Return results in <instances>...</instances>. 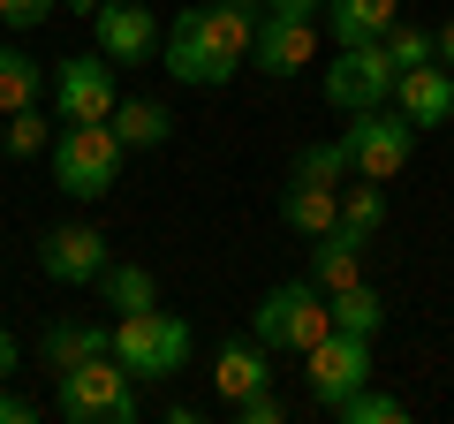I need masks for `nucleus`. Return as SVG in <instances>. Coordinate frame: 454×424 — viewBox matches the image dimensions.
<instances>
[{"mask_svg":"<svg viewBox=\"0 0 454 424\" xmlns=\"http://www.w3.org/2000/svg\"><path fill=\"white\" fill-rule=\"evenodd\" d=\"M250 38H258V8H220V0H205V8H182V16L167 23L160 53H167V76L175 83L220 91V83L250 61Z\"/></svg>","mask_w":454,"mask_h":424,"instance_id":"f257e3e1","label":"nucleus"},{"mask_svg":"<svg viewBox=\"0 0 454 424\" xmlns=\"http://www.w3.org/2000/svg\"><path fill=\"white\" fill-rule=\"evenodd\" d=\"M53 409H61L68 424H137V417H145L137 379L121 372V357H114V349H98V357L68 364V372L53 379Z\"/></svg>","mask_w":454,"mask_h":424,"instance_id":"f03ea898","label":"nucleus"},{"mask_svg":"<svg viewBox=\"0 0 454 424\" xmlns=\"http://www.w3.org/2000/svg\"><path fill=\"white\" fill-rule=\"evenodd\" d=\"M190 349H197L190 318H182V310H167V303H152V310H121V318H114V357H121V372H129L137 387H152V379H175L182 364H190Z\"/></svg>","mask_w":454,"mask_h":424,"instance_id":"7ed1b4c3","label":"nucleus"},{"mask_svg":"<svg viewBox=\"0 0 454 424\" xmlns=\"http://www.w3.org/2000/svg\"><path fill=\"white\" fill-rule=\"evenodd\" d=\"M250 334H258L273 357H303V349H318L325 334H333V303H325L318 280H280V288L258 295V310H250Z\"/></svg>","mask_w":454,"mask_h":424,"instance_id":"20e7f679","label":"nucleus"},{"mask_svg":"<svg viewBox=\"0 0 454 424\" xmlns=\"http://www.w3.org/2000/svg\"><path fill=\"white\" fill-rule=\"evenodd\" d=\"M121 160H129V145L114 137V122H61V130H53V182H61V197H76V205L106 197L114 182H121Z\"/></svg>","mask_w":454,"mask_h":424,"instance_id":"39448f33","label":"nucleus"},{"mask_svg":"<svg viewBox=\"0 0 454 424\" xmlns=\"http://www.w3.org/2000/svg\"><path fill=\"white\" fill-rule=\"evenodd\" d=\"M340 145H348V175L364 182H394L409 167V152H417V122L402 114V106H364V114H348V130H340Z\"/></svg>","mask_w":454,"mask_h":424,"instance_id":"423d86ee","label":"nucleus"},{"mask_svg":"<svg viewBox=\"0 0 454 424\" xmlns=\"http://www.w3.org/2000/svg\"><path fill=\"white\" fill-rule=\"evenodd\" d=\"M394 53H387V38H364V46H333V68L318 76V91H325V106L333 114H364V106H387L394 98Z\"/></svg>","mask_w":454,"mask_h":424,"instance_id":"0eeeda50","label":"nucleus"},{"mask_svg":"<svg viewBox=\"0 0 454 424\" xmlns=\"http://www.w3.org/2000/svg\"><path fill=\"white\" fill-rule=\"evenodd\" d=\"M53 122H106L114 98H121V68L106 61V53H68V61H53Z\"/></svg>","mask_w":454,"mask_h":424,"instance_id":"6e6552de","label":"nucleus"},{"mask_svg":"<svg viewBox=\"0 0 454 424\" xmlns=\"http://www.w3.org/2000/svg\"><path fill=\"white\" fill-rule=\"evenodd\" d=\"M303 364H310V372H303V379H310V402L333 417V409L348 402L364 379H372V342H364V334H340V326H333L318 349H303Z\"/></svg>","mask_w":454,"mask_h":424,"instance_id":"1a4fd4ad","label":"nucleus"},{"mask_svg":"<svg viewBox=\"0 0 454 424\" xmlns=\"http://www.w3.org/2000/svg\"><path fill=\"white\" fill-rule=\"evenodd\" d=\"M106 235L91 228V220H61V228L38 235V273L53 280V288H98V273H106Z\"/></svg>","mask_w":454,"mask_h":424,"instance_id":"9d476101","label":"nucleus"},{"mask_svg":"<svg viewBox=\"0 0 454 424\" xmlns=\"http://www.w3.org/2000/svg\"><path fill=\"white\" fill-rule=\"evenodd\" d=\"M160 16H152L145 0H106V8H98L91 16V46L106 53L114 68H152L160 61Z\"/></svg>","mask_w":454,"mask_h":424,"instance_id":"9b49d317","label":"nucleus"},{"mask_svg":"<svg viewBox=\"0 0 454 424\" xmlns=\"http://www.w3.org/2000/svg\"><path fill=\"white\" fill-rule=\"evenodd\" d=\"M250 61H258L265 76H303V68L318 61V16H258Z\"/></svg>","mask_w":454,"mask_h":424,"instance_id":"f8f14e48","label":"nucleus"},{"mask_svg":"<svg viewBox=\"0 0 454 424\" xmlns=\"http://www.w3.org/2000/svg\"><path fill=\"white\" fill-rule=\"evenodd\" d=\"M394 106L417 122V137L424 130H447V122H454V68H439V61L402 68V76H394Z\"/></svg>","mask_w":454,"mask_h":424,"instance_id":"ddd939ff","label":"nucleus"},{"mask_svg":"<svg viewBox=\"0 0 454 424\" xmlns=\"http://www.w3.org/2000/svg\"><path fill=\"white\" fill-rule=\"evenodd\" d=\"M340 220V182H318V175H288V190H280V228L303 235V243H318L325 228Z\"/></svg>","mask_w":454,"mask_h":424,"instance_id":"4468645a","label":"nucleus"},{"mask_svg":"<svg viewBox=\"0 0 454 424\" xmlns=\"http://www.w3.org/2000/svg\"><path fill=\"white\" fill-rule=\"evenodd\" d=\"M258 387H273V349H265L258 334H250V342H220V357H212V394L235 409Z\"/></svg>","mask_w":454,"mask_h":424,"instance_id":"2eb2a0df","label":"nucleus"},{"mask_svg":"<svg viewBox=\"0 0 454 424\" xmlns=\"http://www.w3.org/2000/svg\"><path fill=\"white\" fill-rule=\"evenodd\" d=\"M402 23V0H325L318 8V31L333 46H364V38H387Z\"/></svg>","mask_w":454,"mask_h":424,"instance_id":"dca6fc26","label":"nucleus"},{"mask_svg":"<svg viewBox=\"0 0 454 424\" xmlns=\"http://www.w3.org/2000/svg\"><path fill=\"white\" fill-rule=\"evenodd\" d=\"M310 280H318L325 295H333V288H356V280H364V235L333 220V228L310 243Z\"/></svg>","mask_w":454,"mask_h":424,"instance_id":"f3484780","label":"nucleus"},{"mask_svg":"<svg viewBox=\"0 0 454 424\" xmlns=\"http://www.w3.org/2000/svg\"><path fill=\"white\" fill-rule=\"evenodd\" d=\"M98 349H114V334L98 326V318H53V326H46V342H38V357H46V372L61 379L68 364L98 357Z\"/></svg>","mask_w":454,"mask_h":424,"instance_id":"a211bd4d","label":"nucleus"},{"mask_svg":"<svg viewBox=\"0 0 454 424\" xmlns=\"http://www.w3.org/2000/svg\"><path fill=\"white\" fill-rule=\"evenodd\" d=\"M46 91H53V76H46V61H38V53L0 46V114H23V106H38Z\"/></svg>","mask_w":454,"mask_h":424,"instance_id":"6ab92c4d","label":"nucleus"},{"mask_svg":"<svg viewBox=\"0 0 454 424\" xmlns=\"http://www.w3.org/2000/svg\"><path fill=\"white\" fill-rule=\"evenodd\" d=\"M114 137H121V145L129 152H160L167 137H175V114H167L160 98H114Z\"/></svg>","mask_w":454,"mask_h":424,"instance_id":"aec40b11","label":"nucleus"},{"mask_svg":"<svg viewBox=\"0 0 454 424\" xmlns=\"http://www.w3.org/2000/svg\"><path fill=\"white\" fill-rule=\"evenodd\" d=\"M325 303H333V326H340V334H364V342H372V334L387 326V295H379L372 280H356V288H333Z\"/></svg>","mask_w":454,"mask_h":424,"instance_id":"412c9836","label":"nucleus"},{"mask_svg":"<svg viewBox=\"0 0 454 424\" xmlns=\"http://www.w3.org/2000/svg\"><path fill=\"white\" fill-rule=\"evenodd\" d=\"M98 288H106V310H114V318H121V310H152V303H160V280H152L145 265H106Z\"/></svg>","mask_w":454,"mask_h":424,"instance_id":"4be33fe9","label":"nucleus"},{"mask_svg":"<svg viewBox=\"0 0 454 424\" xmlns=\"http://www.w3.org/2000/svg\"><path fill=\"white\" fill-rule=\"evenodd\" d=\"M333 417H340V424H402V417H409V402H402V394H379L372 379H364V387L348 394Z\"/></svg>","mask_w":454,"mask_h":424,"instance_id":"5701e85b","label":"nucleus"},{"mask_svg":"<svg viewBox=\"0 0 454 424\" xmlns=\"http://www.w3.org/2000/svg\"><path fill=\"white\" fill-rule=\"evenodd\" d=\"M340 228H356L364 243H372V235L387 228V190H379V182H364V190L340 182Z\"/></svg>","mask_w":454,"mask_h":424,"instance_id":"b1692460","label":"nucleus"},{"mask_svg":"<svg viewBox=\"0 0 454 424\" xmlns=\"http://www.w3.org/2000/svg\"><path fill=\"white\" fill-rule=\"evenodd\" d=\"M0 152H8V160H38V152H46V114H38V106L8 114V130H0Z\"/></svg>","mask_w":454,"mask_h":424,"instance_id":"393cba45","label":"nucleus"},{"mask_svg":"<svg viewBox=\"0 0 454 424\" xmlns=\"http://www.w3.org/2000/svg\"><path fill=\"white\" fill-rule=\"evenodd\" d=\"M387 53H394V68H424V61H439V38L424 31V23H394Z\"/></svg>","mask_w":454,"mask_h":424,"instance_id":"a878e982","label":"nucleus"},{"mask_svg":"<svg viewBox=\"0 0 454 424\" xmlns=\"http://www.w3.org/2000/svg\"><path fill=\"white\" fill-rule=\"evenodd\" d=\"M288 175H318V182H348V145H340V137H333V145H303V152H295V167H288Z\"/></svg>","mask_w":454,"mask_h":424,"instance_id":"bb28decb","label":"nucleus"},{"mask_svg":"<svg viewBox=\"0 0 454 424\" xmlns=\"http://www.w3.org/2000/svg\"><path fill=\"white\" fill-rule=\"evenodd\" d=\"M227 417H243V424H280V417H288V402H280L273 387H258V394H243V402L227 409Z\"/></svg>","mask_w":454,"mask_h":424,"instance_id":"cd10ccee","label":"nucleus"},{"mask_svg":"<svg viewBox=\"0 0 454 424\" xmlns=\"http://www.w3.org/2000/svg\"><path fill=\"white\" fill-rule=\"evenodd\" d=\"M53 8H61V0H0V23H8V31H38Z\"/></svg>","mask_w":454,"mask_h":424,"instance_id":"c85d7f7f","label":"nucleus"},{"mask_svg":"<svg viewBox=\"0 0 454 424\" xmlns=\"http://www.w3.org/2000/svg\"><path fill=\"white\" fill-rule=\"evenodd\" d=\"M31 417H38L31 394H8V387H0V424H31Z\"/></svg>","mask_w":454,"mask_h":424,"instance_id":"c756f323","label":"nucleus"},{"mask_svg":"<svg viewBox=\"0 0 454 424\" xmlns=\"http://www.w3.org/2000/svg\"><path fill=\"white\" fill-rule=\"evenodd\" d=\"M325 0H258V16H318Z\"/></svg>","mask_w":454,"mask_h":424,"instance_id":"7c9ffc66","label":"nucleus"},{"mask_svg":"<svg viewBox=\"0 0 454 424\" xmlns=\"http://www.w3.org/2000/svg\"><path fill=\"white\" fill-rule=\"evenodd\" d=\"M16 357H23V349H16V334L0 326V387H8V379H16Z\"/></svg>","mask_w":454,"mask_h":424,"instance_id":"2f4dec72","label":"nucleus"},{"mask_svg":"<svg viewBox=\"0 0 454 424\" xmlns=\"http://www.w3.org/2000/svg\"><path fill=\"white\" fill-rule=\"evenodd\" d=\"M432 38H439V68H454V16H447V23H439V31H432Z\"/></svg>","mask_w":454,"mask_h":424,"instance_id":"473e14b6","label":"nucleus"},{"mask_svg":"<svg viewBox=\"0 0 454 424\" xmlns=\"http://www.w3.org/2000/svg\"><path fill=\"white\" fill-rule=\"evenodd\" d=\"M61 8H76V16H98V8H106V0H61Z\"/></svg>","mask_w":454,"mask_h":424,"instance_id":"72a5a7b5","label":"nucleus"},{"mask_svg":"<svg viewBox=\"0 0 454 424\" xmlns=\"http://www.w3.org/2000/svg\"><path fill=\"white\" fill-rule=\"evenodd\" d=\"M220 8H258V0H220Z\"/></svg>","mask_w":454,"mask_h":424,"instance_id":"f704fd0d","label":"nucleus"},{"mask_svg":"<svg viewBox=\"0 0 454 424\" xmlns=\"http://www.w3.org/2000/svg\"><path fill=\"white\" fill-rule=\"evenodd\" d=\"M0 160H8V152H0Z\"/></svg>","mask_w":454,"mask_h":424,"instance_id":"c9c22d12","label":"nucleus"}]
</instances>
